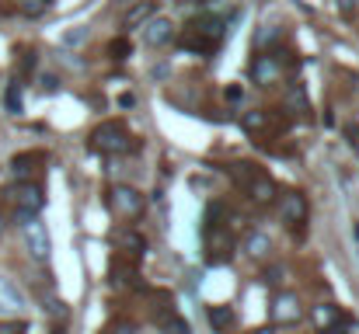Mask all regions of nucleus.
I'll return each mask as SVG.
<instances>
[{
	"label": "nucleus",
	"mask_w": 359,
	"mask_h": 334,
	"mask_svg": "<svg viewBox=\"0 0 359 334\" xmlns=\"http://www.w3.org/2000/svg\"><path fill=\"white\" fill-rule=\"evenodd\" d=\"M56 334H63V331H56Z\"/></svg>",
	"instance_id": "38"
},
{
	"label": "nucleus",
	"mask_w": 359,
	"mask_h": 334,
	"mask_svg": "<svg viewBox=\"0 0 359 334\" xmlns=\"http://www.w3.org/2000/svg\"><path fill=\"white\" fill-rule=\"evenodd\" d=\"M210 324H213L217 331L234 328V310H231V307H210Z\"/></svg>",
	"instance_id": "20"
},
{
	"label": "nucleus",
	"mask_w": 359,
	"mask_h": 334,
	"mask_svg": "<svg viewBox=\"0 0 359 334\" xmlns=\"http://www.w3.org/2000/svg\"><path fill=\"white\" fill-rule=\"evenodd\" d=\"M244 251L251 254V258H269V251H272V240H269V233H248V240H244Z\"/></svg>",
	"instance_id": "16"
},
{
	"label": "nucleus",
	"mask_w": 359,
	"mask_h": 334,
	"mask_svg": "<svg viewBox=\"0 0 359 334\" xmlns=\"http://www.w3.org/2000/svg\"><path fill=\"white\" fill-rule=\"evenodd\" d=\"M185 4H199V0H185Z\"/></svg>",
	"instance_id": "37"
},
{
	"label": "nucleus",
	"mask_w": 359,
	"mask_h": 334,
	"mask_svg": "<svg viewBox=\"0 0 359 334\" xmlns=\"http://www.w3.org/2000/svg\"><path fill=\"white\" fill-rule=\"evenodd\" d=\"M279 220L286 223V226H300V223L307 220V199L300 192H286L279 199Z\"/></svg>",
	"instance_id": "8"
},
{
	"label": "nucleus",
	"mask_w": 359,
	"mask_h": 334,
	"mask_svg": "<svg viewBox=\"0 0 359 334\" xmlns=\"http://www.w3.org/2000/svg\"><path fill=\"white\" fill-rule=\"evenodd\" d=\"M272 46V42H279V28H269V25H262L258 28V35H255V46Z\"/></svg>",
	"instance_id": "23"
},
{
	"label": "nucleus",
	"mask_w": 359,
	"mask_h": 334,
	"mask_svg": "<svg viewBox=\"0 0 359 334\" xmlns=\"http://www.w3.org/2000/svg\"><path fill=\"white\" fill-rule=\"evenodd\" d=\"M241 125H244L248 132H265V129L272 125V118H269V111L255 109V111H244V115H241Z\"/></svg>",
	"instance_id": "17"
},
{
	"label": "nucleus",
	"mask_w": 359,
	"mask_h": 334,
	"mask_svg": "<svg viewBox=\"0 0 359 334\" xmlns=\"http://www.w3.org/2000/svg\"><path fill=\"white\" fill-rule=\"evenodd\" d=\"M143 39H147V46L161 49V46L175 42V25H171L168 18H154V21H147V28H143Z\"/></svg>",
	"instance_id": "10"
},
{
	"label": "nucleus",
	"mask_w": 359,
	"mask_h": 334,
	"mask_svg": "<svg viewBox=\"0 0 359 334\" xmlns=\"http://www.w3.org/2000/svg\"><path fill=\"white\" fill-rule=\"evenodd\" d=\"M84 35H88V32H84V28H77V32H67V35H63V42H67V46H77V42H84Z\"/></svg>",
	"instance_id": "27"
},
{
	"label": "nucleus",
	"mask_w": 359,
	"mask_h": 334,
	"mask_svg": "<svg viewBox=\"0 0 359 334\" xmlns=\"http://www.w3.org/2000/svg\"><path fill=\"white\" fill-rule=\"evenodd\" d=\"M39 88H42V95H56L60 91V81L53 74H46V77H39Z\"/></svg>",
	"instance_id": "26"
},
{
	"label": "nucleus",
	"mask_w": 359,
	"mask_h": 334,
	"mask_svg": "<svg viewBox=\"0 0 359 334\" xmlns=\"http://www.w3.org/2000/svg\"><path fill=\"white\" fill-rule=\"evenodd\" d=\"M227 102H244V88H241V84H231V88H227Z\"/></svg>",
	"instance_id": "28"
},
{
	"label": "nucleus",
	"mask_w": 359,
	"mask_h": 334,
	"mask_svg": "<svg viewBox=\"0 0 359 334\" xmlns=\"http://www.w3.org/2000/svg\"><path fill=\"white\" fill-rule=\"evenodd\" d=\"M25 331H28L25 324H7V328H4V334H25Z\"/></svg>",
	"instance_id": "32"
},
{
	"label": "nucleus",
	"mask_w": 359,
	"mask_h": 334,
	"mask_svg": "<svg viewBox=\"0 0 359 334\" xmlns=\"http://www.w3.org/2000/svg\"><path fill=\"white\" fill-rule=\"evenodd\" d=\"M39 164H46V153L42 150H32V153H18V157H11V174L18 178V181H25L32 171H39Z\"/></svg>",
	"instance_id": "12"
},
{
	"label": "nucleus",
	"mask_w": 359,
	"mask_h": 334,
	"mask_svg": "<svg viewBox=\"0 0 359 334\" xmlns=\"http://www.w3.org/2000/svg\"><path fill=\"white\" fill-rule=\"evenodd\" d=\"M311 321H314L321 331H332L335 324H342V314H339V307H335V303H321V307H314V310H311Z\"/></svg>",
	"instance_id": "14"
},
{
	"label": "nucleus",
	"mask_w": 359,
	"mask_h": 334,
	"mask_svg": "<svg viewBox=\"0 0 359 334\" xmlns=\"http://www.w3.org/2000/svg\"><path fill=\"white\" fill-rule=\"evenodd\" d=\"M109 56H112V60H129V56H133V42H129V39H112V42H109Z\"/></svg>",
	"instance_id": "21"
},
{
	"label": "nucleus",
	"mask_w": 359,
	"mask_h": 334,
	"mask_svg": "<svg viewBox=\"0 0 359 334\" xmlns=\"http://www.w3.org/2000/svg\"><path fill=\"white\" fill-rule=\"evenodd\" d=\"M46 7H49V0H21V11H25L28 18H39Z\"/></svg>",
	"instance_id": "24"
},
{
	"label": "nucleus",
	"mask_w": 359,
	"mask_h": 334,
	"mask_svg": "<svg viewBox=\"0 0 359 334\" xmlns=\"http://www.w3.org/2000/svg\"><path fill=\"white\" fill-rule=\"evenodd\" d=\"M157 324H161V334H192L189 321H185V317H178V314H171V310H168V314H161V321H157Z\"/></svg>",
	"instance_id": "18"
},
{
	"label": "nucleus",
	"mask_w": 359,
	"mask_h": 334,
	"mask_svg": "<svg viewBox=\"0 0 359 334\" xmlns=\"http://www.w3.org/2000/svg\"><path fill=\"white\" fill-rule=\"evenodd\" d=\"M116 4H119V7H133L136 0H116Z\"/></svg>",
	"instance_id": "34"
},
{
	"label": "nucleus",
	"mask_w": 359,
	"mask_h": 334,
	"mask_svg": "<svg viewBox=\"0 0 359 334\" xmlns=\"http://www.w3.org/2000/svg\"><path fill=\"white\" fill-rule=\"evenodd\" d=\"M154 11H157L154 0H136V4L126 11V28H140V25H147Z\"/></svg>",
	"instance_id": "15"
},
{
	"label": "nucleus",
	"mask_w": 359,
	"mask_h": 334,
	"mask_svg": "<svg viewBox=\"0 0 359 334\" xmlns=\"http://www.w3.org/2000/svg\"><path fill=\"white\" fill-rule=\"evenodd\" d=\"M335 4H339L342 14H353V7H356V0H335Z\"/></svg>",
	"instance_id": "29"
},
{
	"label": "nucleus",
	"mask_w": 359,
	"mask_h": 334,
	"mask_svg": "<svg viewBox=\"0 0 359 334\" xmlns=\"http://www.w3.org/2000/svg\"><path fill=\"white\" fill-rule=\"evenodd\" d=\"M231 174H234V181H238L241 188L248 192V199H255V202H269L272 192H276L272 178H269L258 164H251V160H238V164L231 167Z\"/></svg>",
	"instance_id": "2"
},
{
	"label": "nucleus",
	"mask_w": 359,
	"mask_h": 334,
	"mask_svg": "<svg viewBox=\"0 0 359 334\" xmlns=\"http://www.w3.org/2000/svg\"><path fill=\"white\" fill-rule=\"evenodd\" d=\"M203 258H206V265H213V268H220V265H227L231 258H234V237H231V230L227 226H210V230H203Z\"/></svg>",
	"instance_id": "4"
},
{
	"label": "nucleus",
	"mask_w": 359,
	"mask_h": 334,
	"mask_svg": "<svg viewBox=\"0 0 359 334\" xmlns=\"http://www.w3.org/2000/svg\"><path fill=\"white\" fill-rule=\"evenodd\" d=\"M4 105H7V111H11V115H18V111L25 109V91H21V81H11V84H7Z\"/></svg>",
	"instance_id": "19"
},
{
	"label": "nucleus",
	"mask_w": 359,
	"mask_h": 334,
	"mask_svg": "<svg viewBox=\"0 0 359 334\" xmlns=\"http://www.w3.org/2000/svg\"><path fill=\"white\" fill-rule=\"evenodd\" d=\"M109 334H136V331H133V324H116Z\"/></svg>",
	"instance_id": "31"
},
{
	"label": "nucleus",
	"mask_w": 359,
	"mask_h": 334,
	"mask_svg": "<svg viewBox=\"0 0 359 334\" xmlns=\"http://www.w3.org/2000/svg\"><path fill=\"white\" fill-rule=\"evenodd\" d=\"M227 39V21L224 18H213V14H199L185 25L182 32V49L185 53H199V56H210L224 46Z\"/></svg>",
	"instance_id": "1"
},
{
	"label": "nucleus",
	"mask_w": 359,
	"mask_h": 334,
	"mask_svg": "<svg viewBox=\"0 0 359 334\" xmlns=\"http://www.w3.org/2000/svg\"><path fill=\"white\" fill-rule=\"evenodd\" d=\"M21 230H25L28 251H32L39 261L49 258V233H46V223L39 220V216H32V220H21Z\"/></svg>",
	"instance_id": "7"
},
{
	"label": "nucleus",
	"mask_w": 359,
	"mask_h": 334,
	"mask_svg": "<svg viewBox=\"0 0 359 334\" xmlns=\"http://www.w3.org/2000/svg\"><path fill=\"white\" fill-rule=\"evenodd\" d=\"M133 146V136H129V129L122 125V122H102L95 132H91V150H98V153H126Z\"/></svg>",
	"instance_id": "3"
},
{
	"label": "nucleus",
	"mask_w": 359,
	"mask_h": 334,
	"mask_svg": "<svg viewBox=\"0 0 359 334\" xmlns=\"http://www.w3.org/2000/svg\"><path fill=\"white\" fill-rule=\"evenodd\" d=\"M349 139H353V143L359 146V125H349Z\"/></svg>",
	"instance_id": "33"
},
{
	"label": "nucleus",
	"mask_w": 359,
	"mask_h": 334,
	"mask_svg": "<svg viewBox=\"0 0 359 334\" xmlns=\"http://www.w3.org/2000/svg\"><path fill=\"white\" fill-rule=\"evenodd\" d=\"M262 282H265V286H272V289H279V286L286 282V268H279V265H276V268H269V272L262 275Z\"/></svg>",
	"instance_id": "22"
},
{
	"label": "nucleus",
	"mask_w": 359,
	"mask_h": 334,
	"mask_svg": "<svg viewBox=\"0 0 359 334\" xmlns=\"http://www.w3.org/2000/svg\"><path fill=\"white\" fill-rule=\"evenodd\" d=\"M0 233H4V216H0Z\"/></svg>",
	"instance_id": "36"
},
{
	"label": "nucleus",
	"mask_w": 359,
	"mask_h": 334,
	"mask_svg": "<svg viewBox=\"0 0 359 334\" xmlns=\"http://www.w3.org/2000/svg\"><path fill=\"white\" fill-rule=\"evenodd\" d=\"M251 334H276L272 328H258V331H251Z\"/></svg>",
	"instance_id": "35"
},
{
	"label": "nucleus",
	"mask_w": 359,
	"mask_h": 334,
	"mask_svg": "<svg viewBox=\"0 0 359 334\" xmlns=\"http://www.w3.org/2000/svg\"><path fill=\"white\" fill-rule=\"evenodd\" d=\"M286 102H290V105H300V111H307V95H304V88H300V84H297V88H290Z\"/></svg>",
	"instance_id": "25"
},
{
	"label": "nucleus",
	"mask_w": 359,
	"mask_h": 334,
	"mask_svg": "<svg viewBox=\"0 0 359 334\" xmlns=\"http://www.w3.org/2000/svg\"><path fill=\"white\" fill-rule=\"evenodd\" d=\"M109 206H112V213H116V216L136 220V216L143 213V195H140L136 188H129V185H119V188H112Z\"/></svg>",
	"instance_id": "6"
},
{
	"label": "nucleus",
	"mask_w": 359,
	"mask_h": 334,
	"mask_svg": "<svg viewBox=\"0 0 359 334\" xmlns=\"http://www.w3.org/2000/svg\"><path fill=\"white\" fill-rule=\"evenodd\" d=\"M119 105L122 109H133V105H136V95H129V91H126V95L119 98Z\"/></svg>",
	"instance_id": "30"
},
{
	"label": "nucleus",
	"mask_w": 359,
	"mask_h": 334,
	"mask_svg": "<svg viewBox=\"0 0 359 334\" xmlns=\"http://www.w3.org/2000/svg\"><path fill=\"white\" fill-rule=\"evenodd\" d=\"M272 321L276 324H297L300 321V303L293 293H279L276 303H272Z\"/></svg>",
	"instance_id": "11"
},
{
	"label": "nucleus",
	"mask_w": 359,
	"mask_h": 334,
	"mask_svg": "<svg viewBox=\"0 0 359 334\" xmlns=\"http://www.w3.org/2000/svg\"><path fill=\"white\" fill-rule=\"evenodd\" d=\"M11 199H14V213H18V220H32V216H39V213H42V206H46L42 188H39V185H32V181L14 185V188H11Z\"/></svg>",
	"instance_id": "5"
},
{
	"label": "nucleus",
	"mask_w": 359,
	"mask_h": 334,
	"mask_svg": "<svg viewBox=\"0 0 359 334\" xmlns=\"http://www.w3.org/2000/svg\"><path fill=\"white\" fill-rule=\"evenodd\" d=\"M279 70H283L279 53H258L255 63H251V77H255V84H272V81L279 77Z\"/></svg>",
	"instance_id": "9"
},
{
	"label": "nucleus",
	"mask_w": 359,
	"mask_h": 334,
	"mask_svg": "<svg viewBox=\"0 0 359 334\" xmlns=\"http://www.w3.org/2000/svg\"><path fill=\"white\" fill-rule=\"evenodd\" d=\"M21 310H25V296H21V289H18L11 279L0 275V314H21Z\"/></svg>",
	"instance_id": "13"
}]
</instances>
